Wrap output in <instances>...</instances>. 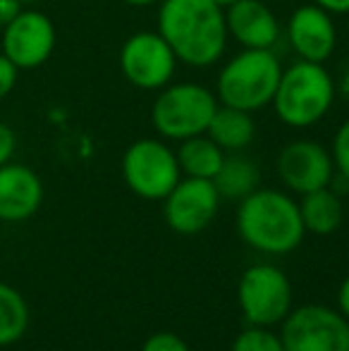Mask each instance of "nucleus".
<instances>
[{
	"label": "nucleus",
	"instance_id": "1",
	"mask_svg": "<svg viewBox=\"0 0 349 351\" xmlns=\"http://www.w3.org/2000/svg\"><path fill=\"white\" fill-rule=\"evenodd\" d=\"M158 34L170 43L177 60L189 67H210L228 46L225 10L213 0H163Z\"/></svg>",
	"mask_w": 349,
	"mask_h": 351
},
{
	"label": "nucleus",
	"instance_id": "2",
	"mask_svg": "<svg viewBox=\"0 0 349 351\" xmlns=\"http://www.w3.org/2000/svg\"><path fill=\"white\" fill-rule=\"evenodd\" d=\"M237 232L247 246L268 256L289 254L306 234L299 204L278 189H256L239 201Z\"/></svg>",
	"mask_w": 349,
	"mask_h": 351
},
{
	"label": "nucleus",
	"instance_id": "3",
	"mask_svg": "<svg viewBox=\"0 0 349 351\" xmlns=\"http://www.w3.org/2000/svg\"><path fill=\"white\" fill-rule=\"evenodd\" d=\"M335 101V82L321 62L297 60L282 70L275 88L273 108L280 122L294 130H306L328 115Z\"/></svg>",
	"mask_w": 349,
	"mask_h": 351
},
{
	"label": "nucleus",
	"instance_id": "4",
	"mask_svg": "<svg viewBox=\"0 0 349 351\" xmlns=\"http://www.w3.org/2000/svg\"><path fill=\"white\" fill-rule=\"evenodd\" d=\"M282 77V65L273 51L244 48L218 74L215 96L220 106L256 112L270 106Z\"/></svg>",
	"mask_w": 349,
	"mask_h": 351
},
{
	"label": "nucleus",
	"instance_id": "5",
	"mask_svg": "<svg viewBox=\"0 0 349 351\" xmlns=\"http://www.w3.org/2000/svg\"><path fill=\"white\" fill-rule=\"evenodd\" d=\"M218 110V96L194 82L168 84L151 106V125L163 139L184 141L206 134Z\"/></svg>",
	"mask_w": 349,
	"mask_h": 351
},
{
	"label": "nucleus",
	"instance_id": "6",
	"mask_svg": "<svg viewBox=\"0 0 349 351\" xmlns=\"http://www.w3.org/2000/svg\"><path fill=\"white\" fill-rule=\"evenodd\" d=\"M125 184L139 199L163 201L182 180L177 153L160 139L134 141L122 156Z\"/></svg>",
	"mask_w": 349,
	"mask_h": 351
},
{
	"label": "nucleus",
	"instance_id": "7",
	"mask_svg": "<svg viewBox=\"0 0 349 351\" xmlns=\"http://www.w3.org/2000/svg\"><path fill=\"white\" fill-rule=\"evenodd\" d=\"M237 301L249 325L273 328L292 311V282L278 265L256 263L239 278Z\"/></svg>",
	"mask_w": 349,
	"mask_h": 351
},
{
	"label": "nucleus",
	"instance_id": "8",
	"mask_svg": "<svg viewBox=\"0 0 349 351\" xmlns=\"http://www.w3.org/2000/svg\"><path fill=\"white\" fill-rule=\"evenodd\" d=\"M280 325L285 351H349V320L328 306H299Z\"/></svg>",
	"mask_w": 349,
	"mask_h": 351
},
{
	"label": "nucleus",
	"instance_id": "9",
	"mask_svg": "<svg viewBox=\"0 0 349 351\" xmlns=\"http://www.w3.org/2000/svg\"><path fill=\"white\" fill-rule=\"evenodd\" d=\"M177 56L158 32H136L120 48V70L125 79L144 91L168 86L177 70Z\"/></svg>",
	"mask_w": 349,
	"mask_h": 351
},
{
	"label": "nucleus",
	"instance_id": "10",
	"mask_svg": "<svg viewBox=\"0 0 349 351\" xmlns=\"http://www.w3.org/2000/svg\"><path fill=\"white\" fill-rule=\"evenodd\" d=\"M56 24L41 10H22L8 27H3V56L22 70L46 65L56 51Z\"/></svg>",
	"mask_w": 349,
	"mask_h": 351
},
{
	"label": "nucleus",
	"instance_id": "11",
	"mask_svg": "<svg viewBox=\"0 0 349 351\" xmlns=\"http://www.w3.org/2000/svg\"><path fill=\"white\" fill-rule=\"evenodd\" d=\"M220 206V194L213 180L184 177L163 199V215L177 234H196L213 222Z\"/></svg>",
	"mask_w": 349,
	"mask_h": 351
},
{
	"label": "nucleus",
	"instance_id": "12",
	"mask_svg": "<svg viewBox=\"0 0 349 351\" xmlns=\"http://www.w3.org/2000/svg\"><path fill=\"white\" fill-rule=\"evenodd\" d=\"M278 175L289 191L304 196L309 191L330 186L335 177L333 156L318 141H292L278 156Z\"/></svg>",
	"mask_w": 349,
	"mask_h": 351
},
{
	"label": "nucleus",
	"instance_id": "13",
	"mask_svg": "<svg viewBox=\"0 0 349 351\" xmlns=\"http://www.w3.org/2000/svg\"><path fill=\"white\" fill-rule=\"evenodd\" d=\"M287 41L299 60L326 62L337 43V29L333 14L316 3L297 8L287 19Z\"/></svg>",
	"mask_w": 349,
	"mask_h": 351
},
{
	"label": "nucleus",
	"instance_id": "14",
	"mask_svg": "<svg viewBox=\"0 0 349 351\" xmlns=\"http://www.w3.org/2000/svg\"><path fill=\"white\" fill-rule=\"evenodd\" d=\"M43 204V182L32 167L5 162L0 167V222H24Z\"/></svg>",
	"mask_w": 349,
	"mask_h": 351
},
{
	"label": "nucleus",
	"instance_id": "15",
	"mask_svg": "<svg viewBox=\"0 0 349 351\" xmlns=\"http://www.w3.org/2000/svg\"><path fill=\"white\" fill-rule=\"evenodd\" d=\"M228 36H232L242 48L273 51L280 38V22L275 12L261 0H237L225 8Z\"/></svg>",
	"mask_w": 349,
	"mask_h": 351
},
{
	"label": "nucleus",
	"instance_id": "16",
	"mask_svg": "<svg viewBox=\"0 0 349 351\" xmlns=\"http://www.w3.org/2000/svg\"><path fill=\"white\" fill-rule=\"evenodd\" d=\"M299 215H302L304 230L311 234H333L340 230L342 220H345V208L337 196L335 189L323 186V189L309 191L299 201Z\"/></svg>",
	"mask_w": 349,
	"mask_h": 351
},
{
	"label": "nucleus",
	"instance_id": "17",
	"mask_svg": "<svg viewBox=\"0 0 349 351\" xmlns=\"http://www.w3.org/2000/svg\"><path fill=\"white\" fill-rule=\"evenodd\" d=\"M206 134L225 153H239L256 136V122H254L252 112L230 106H218Z\"/></svg>",
	"mask_w": 349,
	"mask_h": 351
},
{
	"label": "nucleus",
	"instance_id": "18",
	"mask_svg": "<svg viewBox=\"0 0 349 351\" xmlns=\"http://www.w3.org/2000/svg\"><path fill=\"white\" fill-rule=\"evenodd\" d=\"M177 162L184 177H199V180H213L225 160V151L208 134L189 136L180 141L177 148Z\"/></svg>",
	"mask_w": 349,
	"mask_h": 351
},
{
	"label": "nucleus",
	"instance_id": "19",
	"mask_svg": "<svg viewBox=\"0 0 349 351\" xmlns=\"http://www.w3.org/2000/svg\"><path fill=\"white\" fill-rule=\"evenodd\" d=\"M258 182H261V172H258L256 162L249 160L247 156H239V153L225 156L218 175L213 177V184L218 189L220 199L232 201H242L244 196L256 191Z\"/></svg>",
	"mask_w": 349,
	"mask_h": 351
},
{
	"label": "nucleus",
	"instance_id": "20",
	"mask_svg": "<svg viewBox=\"0 0 349 351\" xmlns=\"http://www.w3.org/2000/svg\"><path fill=\"white\" fill-rule=\"evenodd\" d=\"M29 328L27 299L14 287L0 282V347L19 342Z\"/></svg>",
	"mask_w": 349,
	"mask_h": 351
},
{
	"label": "nucleus",
	"instance_id": "21",
	"mask_svg": "<svg viewBox=\"0 0 349 351\" xmlns=\"http://www.w3.org/2000/svg\"><path fill=\"white\" fill-rule=\"evenodd\" d=\"M230 351H285L280 332H273L263 325H249L234 337Z\"/></svg>",
	"mask_w": 349,
	"mask_h": 351
},
{
	"label": "nucleus",
	"instance_id": "22",
	"mask_svg": "<svg viewBox=\"0 0 349 351\" xmlns=\"http://www.w3.org/2000/svg\"><path fill=\"white\" fill-rule=\"evenodd\" d=\"M333 165L335 172L342 180L349 182V120L340 125V130L335 132V139H333Z\"/></svg>",
	"mask_w": 349,
	"mask_h": 351
},
{
	"label": "nucleus",
	"instance_id": "23",
	"mask_svg": "<svg viewBox=\"0 0 349 351\" xmlns=\"http://www.w3.org/2000/svg\"><path fill=\"white\" fill-rule=\"evenodd\" d=\"M141 351H189L186 342L175 332H156L141 344Z\"/></svg>",
	"mask_w": 349,
	"mask_h": 351
},
{
	"label": "nucleus",
	"instance_id": "24",
	"mask_svg": "<svg viewBox=\"0 0 349 351\" xmlns=\"http://www.w3.org/2000/svg\"><path fill=\"white\" fill-rule=\"evenodd\" d=\"M17 79H19V70L0 53V101L12 93V88L17 86Z\"/></svg>",
	"mask_w": 349,
	"mask_h": 351
},
{
	"label": "nucleus",
	"instance_id": "25",
	"mask_svg": "<svg viewBox=\"0 0 349 351\" xmlns=\"http://www.w3.org/2000/svg\"><path fill=\"white\" fill-rule=\"evenodd\" d=\"M14 148H17V136H14L12 127L0 122V167H3L5 162L12 160Z\"/></svg>",
	"mask_w": 349,
	"mask_h": 351
},
{
	"label": "nucleus",
	"instance_id": "26",
	"mask_svg": "<svg viewBox=\"0 0 349 351\" xmlns=\"http://www.w3.org/2000/svg\"><path fill=\"white\" fill-rule=\"evenodd\" d=\"M22 10H24V5L19 3V0H0V29L8 27Z\"/></svg>",
	"mask_w": 349,
	"mask_h": 351
},
{
	"label": "nucleus",
	"instance_id": "27",
	"mask_svg": "<svg viewBox=\"0 0 349 351\" xmlns=\"http://www.w3.org/2000/svg\"><path fill=\"white\" fill-rule=\"evenodd\" d=\"M318 8L328 10L330 14H347L349 12V0H313Z\"/></svg>",
	"mask_w": 349,
	"mask_h": 351
},
{
	"label": "nucleus",
	"instance_id": "28",
	"mask_svg": "<svg viewBox=\"0 0 349 351\" xmlns=\"http://www.w3.org/2000/svg\"><path fill=\"white\" fill-rule=\"evenodd\" d=\"M337 306H340V313L349 320V275L342 280L340 291H337Z\"/></svg>",
	"mask_w": 349,
	"mask_h": 351
},
{
	"label": "nucleus",
	"instance_id": "29",
	"mask_svg": "<svg viewBox=\"0 0 349 351\" xmlns=\"http://www.w3.org/2000/svg\"><path fill=\"white\" fill-rule=\"evenodd\" d=\"M122 3L132 5V8H149V5L158 3V0H122Z\"/></svg>",
	"mask_w": 349,
	"mask_h": 351
},
{
	"label": "nucleus",
	"instance_id": "30",
	"mask_svg": "<svg viewBox=\"0 0 349 351\" xmlns=\"http://www.w3.org/2000/svg\"><path fill=\"white\" fill-rule=\"evenodd\" d=\"M213 3H218L220 5V8H230V5H232V3H237V0H213Z\"/></svg>",
	"mask_w": 349,
	"mask_h": 351
},
{
	"label": "nucleus",
	"instance_id": "31",
	"mask_svg": "<svg viewBox=\"0 0 349 351\" xmlns=\"http://www.w3.org/2000/svg\"><path fill=\"white\" fill-rule=\"evenodd\" d=\"M22 5H34V3H41V0H19Z\"/></svg>",
	"mask_w": 349,
	"mask_h": 351
}]
</instances>
